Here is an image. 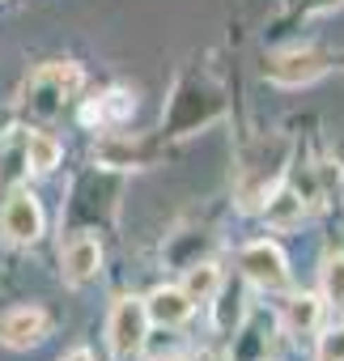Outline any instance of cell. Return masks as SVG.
Listing matches in <instances>:
<instances>
[{
    "mask_svg": "<svg viewBox=\"0 0 344 361\" xmlns=\"http://www.w3.org/2000/svg\"><path fill=\"white\" fill-rule=\"evenodd\" d=\"M81 85H85V73L73 64V60H56V64H43L35 77H30V111L39 115V119H51V115H60L64 111V102L68 98H77L81 94Z\"/></svg>",
    "mask_w": 344,
    "mask_h": 361,
    "instance_id": "cell-1",
    "label": "cell"
},
{
    "mask_svg": "<svg viewBox=\"0 0 344 361\" xmlns=\"http://www.w3.org/2000/svg\"><path fill=\"white\" fill-rule=\"evenodd\" d=\"M149 336V314H145V298H119L106 314V348L115 361H132L145 348Z\"/></svg>",
    "mask_w": 344,
    "mask_h": 361,
    "instance_id": "cell-2",
    "label": "cell"
},
{
    "mask_svg": "<svg viewBox=\"0 0 344 361\" xmlns=\"http://www.w3.org/2000/svg\"><path fill=\"white\" fill-rule=\"evenodd\" d=\"M327 68H331L327 51H319V47H289V51H276L264 64V77L272 85H281V90H302V85L319 81Z\"/></svg>",
    "mask_w": 344,
    "mask_h": 361,
    "instance_id": "cell-3",
    "label": "cell"
},
{
    "mask_svg": "<svg viewBox=\"0 0 344 361\" xmlns=\"http://www.w3.org/2000/svg\"><path fill=\"white\" fill-rule=\"evenodd\" d=\"M238 272L247 276V285L264 289V293H276L289 285V259L285 251L272 243V238H255L238 251Z\"/></svg>",
    "mask_w": 344,
    "mask_h": 361,
    "instance_id": "cell-4",
    "label": "cell"
},
{
    "mask_svg": "<svg viewBox=\"0 0 344 361\" xmlns=\"http://www.w3.org/2000/svg\"><path fill=\"white\" fill-rule=\"evenodd\" d=\"M0 230H5V238L18 243V247L39 243L43 238V204H39V196L26 192V188H13L5 196V204H0Z\"/></svg>",
    "mask_w": 344,
    "mask_h": 361,
    "instance_id": "cell-5",
    "label": "cell"
},
{
    "mask_svg": "<svg viewBox=\"0 0 344 361\" xmlns=\"http://www.w3.org/2000/svg\"><path fill=\"white\" fill-rule=\"evenodd\" d=\"M51 319L43 306H13L5 319H0V344L5 348H35L47 336Z\"/></svg>",
    "mask_w": 344,
    "mask_h": 361,
    "instance_id": "cell-6",
    "label": "cell"
},
{
    "mask_svg": "<svg viewBox=\"0 0 344 361\" xmlns=\"http://www.w3.org/2000/svg\"><path fill=\"white\" fill-rule=\"evenodd\" d=\"M60 272H64L68 285H85V281H94V276L102 272V243H98L94 234H77V238H68V247H64V255H60Z\"/></svg>",
    "mask_w": 344,
    "mask_h": 361,
    "instance_id": "cell-7",
    "label": "cell"
},
{
    "mask_svg": "<svg viewBox=\"0 0 344 361\" xmlns=\"http://www.w3.org/2000/svg\"><path fill=\"white\" fill-rule=\"evenodd\" d=\"M192 310H196V302H192L179 285H157V289L145 298V314H149V323H157V327H183V323L192 319Z\"/></svg>",
    "mask_w": 344,
    "mask_h": 361,
    "instance_id": "cell-8",
    "label": "cell"
},
{
    "mask_svg": "<svg viewBox=\"0 0 344 361\" xmlns=\"http://www.w3.org/2000/svg\"><path fill=\"white\" fill-rule=\"evenodd\" d=\"M302 217H306V200L293 192V188H272L268 196H264V221H268V230H293V226H302Z\"/></svg>",
    "mask_w": 344,
    "mask_h": 361,
    "instance_id": "cell-9",
    "label": "cell"
},
{
    "mask_svg": "<svg viewBox=\"0 0 344 361\" xmlns=\"http://www.w3.org/2000/svg\"><path fill=\"white\" fill-rule=\"evenodd\" d=\"M319 319H323V298H319V293H289V298L281 302V327H285L289 336L314 331Z\"/></svg>",
    "mask_w": 344,
    "mask_h": 361,
    "instance_id": "cell-10",
    "label": "cell"
},
{
    "mask_svg": "<svg viewBox=\"0 0 344 361\" xmlns=\"http://www.w3.org/2000/svg\"><path fill=\"white\" fill-rule=\"evenodd\" d=\"M22 174H26V132L13 128L9 136H0V200L13 188H22Z\"/></svg>",
    "mask_w": 344,
    "mask_h": 361,
    "instance_id": "cell-11",
    "label": "cell"
},
{
    "mask_svg": "<svg viewBox=\"0 0 344 361\" xmlns=\"http://www.w3.org/2000/svg\"><path fill=\"white\" fill-rule=\"evenodd\" d=\"M132 94H123V90H111V94H102L98 102H90L85 111H81V119L90 123V128H115V123H123L128 115H132Z\"/></svg>",
    "mask_w": 344,
    "mask_h": 361,
    "instance_id": "cell-12",
    "label": "cell"
},
{
    "mask_svg": "<svg viewBox=\"0 0 344 361\" xmlns=\"http://www.w3.org/2000/svg\"><path fill=\"white\" fill-rule=\"evenodd\" d=\"M60 157H64V149H60V140L51 132H26V170L51 174L60 166Z\"/></svg>",
    "mask_w": 344,
    "mask_h": 361,
    "instance_id": "cell-13",
    "label": "cell"
},
{
    "mask_svg": "<svg viewBox=\"0 0 344 361\" xmlns=\"http://www.w3.org/2000/svg\"><path fill=\"white\" fill-rule=\"evenodd\" d=\"M179 289L192 302H213V293L221 289V268L217 264H196V268H188V276H183Z\"/></svg>",
    "mask_w": 344,
    "mask_h": 361,
    "instance_id": "cell-14",
    "label": "cell"
},
{
    "mask_svg": "<svg viewBox=\"0 0 344 361\" xmlns=\"http://www.w3.org/2000/svg\"><path fill=\"white\" fill-rule=\"evenodd\" d=\"M319 298L331 306V310H340L344 314V255H327L323 259V272H319Z\"/></svg>",
    "mask_w": 344,
    "mask_h": 361,
    "instance_id": "cell-15",
    "label": "cell"
},
{
    "mask_svg": "<svg viewBox=\"0 0 344 361\" xmlns=\"http://www.w3.org/2000/svg\"><path fill=\"white\" fill-rule=\"evenodd\" d=\"M213 323H217L221 336H234V331L242 327V293L217 289V293H213Z\"/></svg>",
    "mask_w": 344,
    "mask_h": 361,
    "instance_id": "cell-16",
    "label": "cell"
},
{
    "mask_svg": "<svg viewBox=\"0 0 344 361\" xmlns=\"http://www.w3.org/2000/svg\"><path fill=\"white\" fill-rule=\"evenodd\" d=\"M314 361H344V323L327 327L314 344Z\"/></svg>",
    "mask_w": 344,
    "mask_h": 361,
    "instance_id": "cell-17",
    "label": "cell"
},
{
    "mask_svg": "<svg viewBox=\"0 0 344 361\" xmlns=\"http://www.w3.org/2000/svg\"><path fill=\"white\" fill-rule=\"evenodd\" d=\"M60 361H94V353H90V348H73V353H64Z\"/></svg>",
    "mask_w": 344,
    "mask_h": 361,
    "instance_id": "cell-18",
    "label": "cell"
},
{
    "mask_svg": "<svg viewBox=\"0 0 344 361\" xmlns=\"http://www.w3.org/2000/svg\"><path fill=\"white\" fill-rule=\"evenodd\" d=\"M161 361H188V357H161Z\"/></svg>",
    "mask_w": 344,
    "mask_h": 361,
    "instance_id": "cell-19",
    "label": "cell"
}]
</instances>
